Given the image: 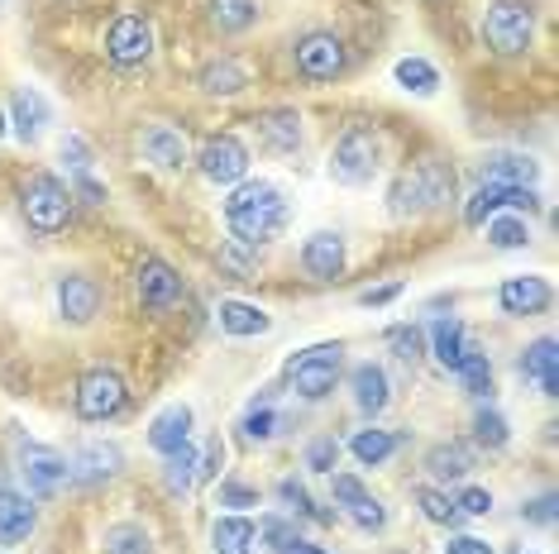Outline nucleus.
Wrapping results in <instances>:
<instances>
[{
	"instance_id": "38",
	"label": "nucleus",
	"mask_w": 559,
	"mask_h": 554,
	"mask_svg": "<svg viewBox=\"0 0 559 554\" xmlns=\"http://www.w3.org/2000/svg\"><path fill=\"white\" fill-rule=\"evenodd\" d=\"M454 377H464V387H468L474 397H488V393H492V363H488V354H483V349H468Z\"/></svg>"
},
{
	"instance_id": "5",
	"label": "nucleus",
	"mask_w": 559,
	"mask_h": 554,
	"mask_svg": "<svg viewBox=\"0 0 559 554\" xmlns=\"http://www.w3.org/2000/svg\"><path fill=\"white\" fill-rule=\"evenodd\" d=\"M20 210L34 234H58L72 220V186H62L53 172H34L20 192Z\"/></svg>"
},
{
	"instance_id": "34",
	"label": "nucleus",
	"mask_w": 559,
	"mask_h": 554,
	"mask_svg": "<svg viewBox=\"0 0 559 554\" xmlns=\"http://www.w3.org/2000/svg\"><path fill=\"white\" fill-rule=\"evenodd\" d=\"M163 483H168L173 497H187L197 487V449H192V439L168 455V463H163Z\"/></svg>"
},
{
	"instance_id": "46",
	"label": "nucleus",
	"mask_w": 559,
	"mask_h": 554,
	"mask_svg": "<svg viewBox=\"0 0 559 554\" xmlns=\"http://www.w3.org/2000/svg\"><path fill=\"white\" fill-rule=\"evenodd\" d=\"M215 502L230 511H245V507H259V493H253L249 483H221L215 487Z\"/></svg>"
},
{
	"instance_id": "3",
	"label": "nucleus",
	"mask_w": 559,
	"mask_h": 554,
	"mask_svg": "<svg viewBox=\"0 0 559 554\" xmlns=\"http://www.w3.org/2000/svg\"><path fill=\"white\" fill-rule=\"evenodd\" d=\"M383 168V134L373 124H349L335 138V154H330V178L340 186H368Z\"/></svg>"
},
{
	"instance_id": "28",
	"label": "nucleus",
	"mask_w": 559,
	"mask_h": 554,
	"mask_svg": "<svg viewBox=\"0 0 559 554\" xmlns=\"http://www.w3.org/2000/svg\"><path fill=\"white\" fill-rule=\"evenodd\" d=\"M426 469L430 478H440V483H460V478L474 473V449L464 445V439H444L426 455Z\"/></svg>"
},
{
	"instance_id": "14",
	"label": "nucleus",
	"mask_w": 559,
	"mask_h": 554,
	"mask_svg": "<svg viewBox=\"0 0 559 554\" xmlns=\"http://www.w3.org/2000/svg\"><path fill=\"white\" fill-rule=\"evenodd\" d=\"M498 210H536V192L531 186H498V182H483L464 206L468 225H488Z\"/></svg>"
},
{
	"instance_id": "24",
	"label": "nucleus",
	"mask_w": 559,
	"mask_h": 554,
	"mask_svg": "<svg viewBox=\"0 0 559 554\" xmlns=\"http://www.w3.org/2000/svg\"><path fill=\"white\" fill-rule=\"evenodd\" d=\"M349 393H354V407L364 416H383L388 401H392V387H388V373L378 363H359L349 373Z\"/></svg>"
},
{
	"instance_id": "44",
	"label": "nucleus",
	"mask_w": 559,
	"mask_h": 554,
	"mask_svg": "<svg viewBox=\"0 0 559 554\" xmlns=\"http://www.w3.org/2000/svg\"><path fill=\"white\" fill-rule=\"evenodd\" d=\"M239 431H245V439H273L277 431H283V421H277L273 407H253L245 421H239Z\"/></svg>"
},
{
	"instance_id": "16",
	"label": "nucleus",
	"mask_w": 559,
	"mask_h": 554,
	"mask_svg": "<svg viewBox=\"0 0 559 554\" xmlns=\"http://www.w3.org/2000/svg\"><path fill=\"white\" fill-rule=\"evenodd\" d=\"M124 469V455L116 445H106V439H92V445H82L78 455L68 459V483H82V487H92V483H106V478H116Z\"/></svg>"
},
{
	"instance_id": "42",
	"label": "nucleus",
	"mask_w": 559,
	"mask_h": 554,
	"mask_svg": "<svg viewBox=\"0 0 559 554\" xmlns=\"http://www.w3.org/2000/svg\"><path fill=\"white\" fill-rule=\"evenodd\" d=\"M416 502H421L426 521H436V526H454V521H460V511H454V502L444 497L440 487H416Z\"/></svg>"
},
{
	"instance_id": "20",
	"label": "nucleus",
	"mask_w": 559,
	"mask_h": 554,
	"mask_svg": "<svg viewBox=\"0 0 559 554\" xmlns=\"http://www.w3.org/2000/svg\"><path fill=\"white\" fill-rule=\"evenodd\" d=\"M58 311H62V316H68L72 325L96 321V311H100V287H96L86 273H68V277L58 282Z\"/></svg>"
},
{
	"instance_id": "30",
	"label": "nucleus",
	"mask_w": 559,
	"mask_h": 554,
	"mask_svg": "<svg viewBox=\"0 0 559 554\" xmlns=\"http://www.w3.org/2000/svg\"><path fill=\"white\" fill-rule=\"evenodd\" d=\"M249 86V72L239 58H211L201 68V92L206 96H239Z\"/></svg>"
},
{
	"instance_id": "13",
	"label": "nucleus",
	"mask_w": 559,
	"mask_h": 554,
	"mask_svg": "<svg viewBox=\"0 0 559 554\" xmlns=\"http://www.w3.org/2000/svg\"><path fill=\"white\" fill-rule=\"evenodd\" d=\"M134 292L144 301V311H168L182 301V277L168 258H144L134 273Z\"/></svg>"
},
{
	"instance_id": "33",
	"label": "nucleus",
	"mask_w": 559,
	"mask_h": 554,
	"mask_svg": "<svg viewBox=\"0 0 559 554\" xmlns=\"http://www.w3.org/2000/svg\"><path fill=\"white\" fill-rule=\"evenodd\" d=\"M349 455L364 463V469H378V463H388L392 455H397V435L392 431H373V425H368V431H359L349 439Z\"/></svg>"
},
{
	"instance_id": "45",
	"label": "nucleus",
	"mask_w": 559,
	"mask_h": 554,
	"mask_svg": "<svg viewBox=\"0 0 559 554\" xmlns=\"http://www.w3.org/2000/svg\"><path fill=\"white\" fill-rule=\"evenodd\" d=\"M335 463H340V439L335 435L311 439V445H307V469L311 473H335Z\"/></svg>"
},
{
	"instance_id": "54",
	"label": "nucleus",
	"mask_w": 559,
	"mask_h": 554,
	"mask_svg": "<svg viewBox=\"0 0 559 554\" xmlns=\"http://www.w3.org/2000/svg\"><path fill=\"white\" fill-rule=\"evenodd\" d=\"M287 554H325V550H316V545H311V540H297V545H292Z\"/></svg>"
},
{
	"instance_id": "39",
	"label": "nucleus",
	"mask_w": 559,
	"mask_h": 554,
	"mask_svg": "<svg viewBox=\"0 0 559 554\" xmlns=\"http://www.w3.org/2000/svg\"><path fill=\"white\" fill-rule=\"evenodd\" d=\"M388 345H392V354H397L406 369H412V363H421V354H426L421 325H392V330H388Z\"/></svg>"
},
{
	"instance_id": "36",
	"label": "nucleus",
	"mask_w": 559,
	"mask_h": 554,
	"mask_svg": "<svg viewBox=\"0 0 559 554\" xmlns=\"http://www.w3.org/2000/svg\"><path fill=\"white\" fill-rule=\"evenodd\" d=\"M392 77H397V86H406V92H416V96H430L440 86V72L430 68L426 58H402L397 68H392Z\"/></svg>"
},
{
	"instance_id": "8",
	"label": "nucleus",
	"mask_w": 559,
	"mask_h": 554,
	"mask_svg": "<svg viewBox=\"0 0 559 554\" xmlns=\"http://www.w3.org/2000/svg\"><path fill=\"white\" fill-rule=\"evenodd\" d=\"M124 401H130V387L116 369H86L72 407H78L82 421H110V416L124 411Z\"/></svg>"
},
{
	"instance_id": "49",
	"label": "nucleus",
	"mask_w": 559,
	"mask_h": 554,
	"mask_svg": "<svg viewBox=\"0 0 559 554\" xmlns=\"http://www.w3.org/2000/svg\"><path fill=\"white\" fill-rule=\"evenodd\" d=\"M521 516H526L531 526H555V493H540L536 502H526Z\"/></svg>"
},
{
	"instance_id": "1",
	"label": "nucleus",
	"mask_w": 559,
	"mask_h": 554,
	"mask_svg": "<svg viewBox=\"0 0 559 554\" xmlns=\"http://www.w3.org/2000/svg\"><path fill=\"white\" fill-rule=\"evenodd\" d=\"M225 225H230V234L239 239V244L259 249L287 225V201L273 182H249L245 178L230 192V201H225Z\"/></svg>"
},
{
	"instance_id": "27",
	"label": "nucleus",
	"mask_w": 559,
	"mask_h": 554,
	"mask_svg": "<svg viewBox=\"0 0 559 554\" xmlns=\"http://www.w3.org/2000/svg\"><path fill=\"white\" fill-rule=\"evenodd\" d=\"M211 545L215 554H259V526L249 516H215Z\"/></svg>"
},
{
	"instance_id": "48",
	"label": "nucleus",
	"mask_w": 559,
	"mask_h": 554,
	"mask_svg": "<svg viewBox=\"0 0 559 554\" xmlns=\"http://www.w3.org/2000/svg\"><path fill=\"white\" fill-rule=\"evenodd\" d=\"M454 511L460 516H488L492 511V493L488 487H464V493L454 497Z\"/></svg>"
},
{
	"instance_id": "17",
	"label": "nucleus",
	"mask_w": 559,
	"mask_h": 554,
	"mask_svg": "<svg viewBox=\"0 0 559 554\" xmlns=\"http://www.w3.org/2000/svg\"><path fill=\"white\" fill-rule=\"evenodd\" d=\"M301 268L316 282H335L340 273H345V239L335 230H316L307 244H301Z\"/></svg>"
},
{
	"instance_id": "2",
	"label": "nucleus",
	"mask_w": 559,
	"mask_h": 554,
	"mask_svg": "<svg viewBox=\"0 0 559 554\" xmlns=\"http://www.w3.org/2000/svg\"><path fill=\"white\" fill-rule=\"evenodd\" d=\"M392 216H426L454 201V168L444 158H421L392 182Z\"/></svg>"
},
{
	"instance_id": "18",
	"label": "nucleus",
	"mask_w": 559,
	"mask_h": 554,
	"mask_svg": "<svg viewBox=\"0 0 559 554\" xmlns=\"http://www.w3.org/2000/svg\"><path fill=\"white\" fill-rule=\"evenodd\" d=\"M139 148H144V158L154 162L158 172H182L192 154H187V138L173 130V124H148L144 134H139Z\"/></svg>"
},
{
	"instance_id": "11",
	"label": "nucleus",
	"mask_w": 559,
	"mask_h": 554,
	"mask_svg": "<svg viewBox=\"0 0 559 554\" xmlns=\"http://www.w3.org/2000/svg\"><path fill=\"white\" fill-rule=\"evenodd\" d=\"M335 507L345 511L349 526H354V531H364V535H378L388 526V507L368 493L354 473H335Z\"/></svg>"
},
{
	"instance_id": "21",
	"label": "nucleus",
	"mask_w": 559,
	"mask_h": 554,
	"mask_svg": "<svg viewBox=\"0 0 559 554\" xmlns=\"http://www.w3.org/2000/svg\"><path fill=\"white\" fill-rule=\"evenodd\" d=\"M187 439H192V407H182V401L163 407L154 421H148V445H154L163 459H168L173 449H182Z\"/></svg>"
},
{
	"instance_id": "6",
	"label": "nucleus",
	"mask_w": 559,
	"mask_h": 554,
	"mask_svg": "<svg viewBox=\"0 0 559 554\" xmlns=\"http://www.w3.org/2000/svg\"><path fill=\"white\" fill-rule=\"evenodd\" d=\"M531 39H536V15L526 0H492L483 15V44L498 58H516L531 48Z\"/></svg>"
},
{
	"instance_id": "37",
	"label": "nucleus",
	"mask_w": 559,
	"mask_h": 554,
	"mask_svg": "<svg viewBox=\"0 0 559 554\" xmlns=\"http://www.w3.org/2000/svg\"><path fill=\"white\" fill-rule=\"evenodd\" d=\"M474 439H478L483 449H507V439H512V431H507L502 411L478 407V411H474Z\"/></svg>"
},
{
	"instance_id": "19",
	"label": "nucleus",
	"mask_w": 559,
	"mask_h": 554,
	"mask_svg": "<svg viewBox=\"0 0 559 554\" xmlns=\"http://www.w3.org/2000/svg\"><path fill=\"white\" fill-rule=\"evenodd\" d=\"M10 124H15V134L24 144H39L44 130L53 124V110H48L44 92H34V86H20L15 96H10Z\"/></svg>"
},
{
	"instance_id": "51",
	"label": "nucleus",
	"mask_w": 559,
	"mask_h": 554,
	"mask_svg": "<svg viewBox=\"0 0 559 554\" xmlns=\"http://www.w3.org/2000/svg\"><path fill=\"white\" fill-rule=\"evenodd\" d=\"M402 297V282H388V287H368V292H359V306H388V301Z\"/></svg>"
},
{
	"instance_id": "53",
	"label": "nucleus",
	"mask_w": 559,
	"mask_h": 554,
	"mask_svg": "<svg viewBox=\"0 0 559 554\" xmlns=\"http://www.w3.org/2000/svg\"><path fill=\"white\" fill-rule=\"evenodd\" d=\"M72 182H78V192H82L86 201H92V206H100V201H106V186H100V182L92 178V172H72Z\"/></svg>"
},
{
	"instance_id": "40",
	"label": "nucleus",
	"mask_w": 559,
	"mask_h": 554,
	"mask_svg": "<svg viewBox=\"0 0 559 554\" xmlns=\"http://www.w3.org/2000/svg\"><path fill=\"white\" fill-rule=\"evenodd\" d=\"M277 497H283V502H287V507L297 511V516H311L316 526H330V521H335V516H330V511H321V507H316V502H311V493H307V487L297 483V478H283V483H277Z\"/></svg>"
},
{
	"instance_id": "55",
	"label": "nucleus",
	"mask_w": 559,
	"mask_h": 554,
	"mask_svg": "<svg viewBox=\"0 0 559 554\" xmlns=\"http://www.w3.org/2000/svg\"><path fill=\"white\" fill-rule=\"evenodd\" d=\"M0 134H5V116H0Z\"/></svg>"
},
{
	"instance_id": "43",
	"label": "nucleus",
	"mask_w": 559,
	"mask_h": 554,
	"mask_svg": "<svg viewBox=\"0 0 559 554\" xmlns=\"http://www.w3.org/2000/svg\"><path fill=\"white\" fill-rule=\"evenodd\" d=\"M259 535L269 540V550H273V554H287V550L301 540V531H297L292 521H283V516H263V521H259Z\"/></svg>"
},
{
	"instance_id": "35",
	"label": "nucleus",
	"mask_w": 559,
	"mask_h": 554,
	"mask_svg": "<svg viewBox=\"0 0 559 554\" xmlns=\"http://www.w3.org/2000/svg\"><path fill=\"white\" fill-rule=\"evenodd\" d=\"M100 554H154V535L134 521H120L100 535Z\"/></svg>"
},
{
	"instance_id": "41",
	"label": "nucleus",
	"mask_w": 559,
	"mask_h": 554,
	"mask_svg": "<svg viewBox=\"0 0 559 554\" xmlns=\"http://www.w3.org/2000/svg\"><path fill=\"white\" fill-rule=\"evenodd\" d=\"M488 244L492 249H526L531 244V230H526V220H516V216H492L488 220Z\"/></svg>"
},
{
	"instance_id": "15",
	"label": "nucleus",
	"mask_w": 559,
	"mask_h": 554,
	"mask_svg": "<svg viewBox=\"0 0 559 554\" xmlns=\"http://www.w3.org/2000/svg\"><path fill=\"white\" fill-rule=\"evenodd\" d=\"M555 301L550 292V282L536 273H521V277H507V282L498 287V306H502V316H540L545 306Z\"/></svg>"
},
{
	"instance_id": "4",
	"label": "nucleus",
	"mask_w": 559,
	"mask_h": 554,
	"mask_svg": "<svg viewBox=\"0 0 559 554\" xmlns=\"http://www.w3.org/2000/svg\"><path fill=\"white\" fill-rule=\"evenodd\" d=\"M340 369H345V345L335 339V345H311V349H301V354H292L283 377L292 383V393L297 397L321 401V397L335 393Z\"/></svg>"
},
{
	"instance_id": "25",
	"label": "nucleus",
	"mask_w": 559,
	"mask_h": 554,
	"mask_svg": "<svg viewBox=\"0 0 559 554\" xmlns=\"http://www.w3.org/2000/svg\"><path fill=\"white\" fill-rule=\"evenodd\" d=\"M468 335H464V325L454 321V316H440L436 325H430V354H436V363L444 373H460V363L468 354Z\"/></svg>"
},
{
	"instance_id": "26",
	"label": "nucleus",
	"mask_w": 559,
	"mask_h": 554,
	"mask_svg": "<svg viewBox=\"0 0 559 554\" xmlns=\"http://www.w3.org/2000/svg\"><path fill=\"white\" fill-rule=\"evenodd\" d=\"M39 526V511H34V502L24 493H10V487H0V545H15Z\"/></svg>"
},
{
	"instance_id": "32",
	"label": "nucleus",
	"mask_w": 559,
	"mask_h": 554,
	"mask_svg": "<svg viewBox=\"0 0 559 554\" xmlns=\"http://www.w3.org/2000/svg\"><path fill=\"white\" fill-rule=\"evenodd\" d=\"M211 24L221 34H245L259 24V0H211Z\"/></svg>"
},
{
	"instance_id": "12",
	"label": "nucleus",
	"mask_w": 559,
	"mask_h": 554,
	"mask_svg": "<svg viewBox=\"0 0 559 554\" xmlns=\"http://www.w3.org/2000/svg\"><path fill=\"white\" fill-rule=\"evenodd\" d=\"M106 58L116 62V68H139V62L154 58V29H148V20L120 15L116 24H110V34H106Z\"/></svg>"
},
{
	"instance_id": "52",
	"label": "nucleus",
	"mask_w": 559,
	"mask_h": 554,
	"mask_svg": "<svg viewBox=\"0 0 559 554\" xmlns=\"http://www.w3.org/2000/svg\"><path fill=\"white\" fill-rule=\"evenodd\" d=\"M444 554H492V545L488 540H478V535H450Z\"/></svg>"
},
{
	"instance_id": "23",
	"label": "nucleus",
	"mask_w": 559,
	"mask_h": 554,
	"mask_svg": "<svg viewBox=\"0 0 559 554\" xmlns=\"http://www.w3.org/2000/svg\"><path fill=\"white\" fill-rule=\"evenodd\" d=\"M521 377H526V383H536L545 397H559V349H555L550 335H540L536 345L521 354Z\"/></svg>"
},
{
	"instance_id": "10",
	"label": "nucleus",
	"mask_w": 559,
	"mask_h": 554,
	"mask_svg": "<svg viewBox=\"0 0 559 554\" xmlns=\"http://www.w3.org/2000/svg\"><path fill=\"white\" fill-rule=\"evenodd\" d=\"M20 473H24V483H29V497H58L62 493V483H68V459L58 455V449H48V445H20Z\"/></svg>"
},
{
	"instance_id": "47",
	"label": "nucleus",
	"mask_w": 559,
	"mask_h": 554,
	"mask_svg": "<svg viewBox=\"0 0 559 554\" xmlns=\"http://www.w3.org/2000/svg\"><path fill=\"white\" fill-rule=\"evenodd\" d=\"M221 463H225V445H221V435L206 439V449L197 455V483H211L215 473H221Z\"/></svg>"
},
{
	"instance_id": "22",
	"label": "nucleus",
	"mask_w": 559,
	"mask_h": 554,
	"mask_svg": "<svg viewBox=\"0 0 559 554\" xmlns=\"http://www.w3.org/2000/svg\"><path fill=\"white\" fill-rule=\"evenodd\" d=\"M253 124H259V138H263V148H269V154H297V148H301V116H297V110L273 106V110H263Z\"/></svg>"
},
{
	"instance_id": "31",
	"label": "nucleus",
	"mask_w": 559,
	"mask_h": 554,
	"mask_svg": "<svg viewBox=\"0 0 559 554\" xmlns=\"http://www.w3.org/2000/svg\"><path fill=\"white\" fill-rule=\"evenodd\" d=\"M483 182H498V186H531L536 182V162L526 154H492L483 162Z\"/></svg>"
},
{
	"instance_id": "50",
	"label": "nucleus",
	"mask_w": 559,
	"mask_h": 554,
	"mask_svg": "<svg viewBox=\"0 0 559 554\" xmlns=\"http://www.w3.org/2000/svg\"><path fill=\"white\" fill-rule=\"evenodd\" d=\"M62 158L72 162V172H92V148H86L78 134H68V138H62Z\"/></svg>"
},
{
	"instance_id": "29",
	"label": "nucleus",
	"mask_w": 559,
	"mask_h": 554,
	"mask_svg": "<svg viewBox=\"0 0 559 554\" xmlns=\"http://www.w3.org/2000/svg\"><path fill=\"white\" fill-rule=\"evenodd\" d=\"M215 316H221V330L225 335H235V339H253V335H263L269 330V311L263 306H253V301H221V311H215Z\"/></svg>"
},
{
	"instance_id": "9",
	"label": "nucleus",
	"mask_w": 559,
	"mask_h": 554,
	"mask_svg": "<svg viewBox=\"0 0 559 554\" xmlns=\"http://www.w3.org/2000/svg\"><path fill=\"white\" fill-rule=\"evenodd\" d=\"M197 168H201V178L215 186H239L249 178V148L239 144L235 134H211L206 144L197 148Z\"/></svg>"
},
{
	"instance_id": "7",
	"label": "nucleus",
	"mask_w": 559,
	"mask_h": 554,
	"mask_svg": "<svg viewBox=\"0 0 559 554\" xmlns=\"http://www.w3.org/2000/svg\"><path fill=\"white\" fill-rule=\"evenodd\" d=\"M292 62H297V72L307 82H335V77H345V68H349V48L340 34L311 29L297 39V48H292Z\"/></svg>"
}]
</instances>
